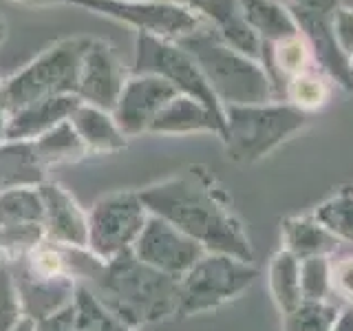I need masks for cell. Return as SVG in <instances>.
Listing matches in <instances>:
<instances>
[{"mask_svg":"<svg viewBox=\"0 0 353 331\" xmlns=\"http://www.w3.org/2000/svg\"><path fill=\"white\" fill-rule=\"evenodd\" d=\"M139 199L150 214L168 221L205 252L230 254L254 263V248L245 228L232 212L223 188L203 166H190L143 188Z\"/></svg>","mask_w":353,"mask_h":331,"instance_id":"1","label":"cell"},{"mask_svg":"<svg viewBox=\"0 0 353 331\" xmlns=\"http://www.w3.org/2000/svg\"><path fill=\"white\" fill-rule=\"evenodd\" d=\"M91 292L106 312L135 329L179 314V279L141 263L130 250L102 263Z\"/></svg>","mask_w":353,"mask_h":331,"instance_id":"2","label":"cell"},{"mask_svg":"<svg viewBox=\"0 0 353 331\" xmlns=\"http://www.w3.org/2000/svg\"><path fill=\"white\" fill-rule=\"evenodd\" d=\"M181 49L192 55L205 82L223 106L274 102L279 91L263 62L250 58L210 25L181 38Z\"/></svg>","mask_w":353,"mask_h":331,"instance_id":"3","label":"cell"},{"mask_svg":"<svg viewBox=\"0 0 353 331\" xmlns=\"http://www.w3.org/2000/svg\"><path fill=\"white\" fill-rule=\"evenodd\" d=\"M225 150L236 163H256L309 124V115L287 102L223 106Z\"/></svg>","mask_w":353,"mask_h":331,"instance_id":"4","label":"cell"},{"mask_svg":"<svg viewBox=\"0 0 353 331\" xmlns=\"http://www.w3.org/2000/svg\"><path fill=\"white\" fill-rule=\"evenodd\" d=\"M93 38L62 40L3 84L7 113L55 95H77L82 58Z\"/></svg>","mask_w":353,"mask_h":331,"instance_id":"5","label":"cell"},{"mask_svg":"<svg viewBox=\"0 0 353 331\" xmlns=\"http://www.w3.org/2000/svg\"><path fill=\"white\" fill-rule=\"evenodd\" d=\"M259 279V268L230 254L205 252L179 279V314H208L236 301Z\"/></svg>","mask_w":353,"mask_h":331,"instance_id":"6","label":"cell"},{"mask_svg":"<svg viewBox=\"0 0 353 331\" xmlns=\"http://www.w3.org/2000/svg\"><path fill=\"white\" fill-rule=\"evenodd\" d=\"M132 75H157L161 80L170 82L181 95H190L205 104L216 115L225 117L223 104L219 102L212 88L205 82L201 69L196 66L194 58L176 42L159 40L139 33L135 42V64H132Z\"/></svg>","mask_w":353,"mask_h":331,"instance_id":"7","label":"cell"},{"mask_svg":"<svg viewBox=\"0 0 353 331\" xmlns=\"http://www.w3.org/2000/svg\"><path fill=\"white\" fill-rule=\"evenodd\" d=\"M75 5L93 9L113 20L135 27L146 36L179 42L205 27L203 18L174 0H75Z\"/></svg>","mask_w":353,"mask_h":331,"instance_id":"8","label":"cell"},{"mask_svg":"<svg viewBox=\"0 0 353 331\" xmlns=\"http://www.w3.org/2000/svg\"><path fill=\"white\" fill-rule=\"evenodd\" d=\"M148 214L139 192H115L99 199L88 214V250L102 261L128 252L146 225Z\"/></svg>","mask_w":353,"mask_h":331,"instance_id":"9","label":"cell"},{"mask_svg":"<svg viewBox=\"0 0 353 331\" xmlns=\"http://www.w3.org/2000/svg\"><path fill=\"white\" fill-rule=\"evenodd\" d=\"M340 0H320L312 5H294L290 9L292 18L301 36L309 44L316 69L323 71L331 82H336L342 91H353L351 62L342 53L334 33V9Z\"/></svg>","mask_w":353,"mask_h":331,"instance_id":"10","label":"cell"},{"mask_svg":"<svg viewBox=\"0 0 353 331\" xmlns=\"http://www.w3.org/2000/svg\"><path fill=\"white\" fill-rule=\"evenodd\" d=\"M44 237V205L40 190L18 185L0 192V252L5 257H25Z\"/></svg>","mask_w":353,"mask_h":331,"instance_id":"11","label":"cell"},{"mask_svg":"<svg viewBox=\"0 0 353 331\" xmlns=\"http://www.w3.org/2000/svg\"><path fill=\"white\" fill-rule=\"evenodd\" d=\"M130 252L141 263L172 276V279H181L205 254V250L194 239L154 214H148L146 225L139 232L137 241L132 243Z\"/></svg>","mask_w":353,"mask_h":331,"instance_id":"12","label":"cell"},{"mask_svg":"<svg viewBox=\"0 0 353 331\" xmlns=\"http://www.w3.org/2000/svg\"><path fill=\"white\" fill-rule=\"evenodd\" d=\"M179 91L161 80L157 75H130L124 82L119 99L113 108V119L124 137H135L141 132H148L154 117L168 106Z\"/></svg>","mask_w":353,"mask_h":331,"instance_id":"13","label":"cell"},{"mask_svg":"<svg viewBox=\"0 0 353 331\" xmlns=\"http://www.w3.org/2000/svg\"><path fill=\"white\" fill-rule=\"evenodd\" d=\"M126 80L128 77H124V66L119 64L110 44L102 40H91L82 58L77 97L84 104L113 113Z\"/></svg>","mask_w":353,"mask_h":331,"instance_id":"14","label":"cell"},{"mask_svg":"<svg viewBox=\"0 0 353 331\" xmlns=\"http://www.w3.org/2000/svg\"><path fill=\"white\" fill-rule=\"evenodd\" d=\"M44 205V237L60 248L88 250V214L77 205L75 199L58 183H42Z\"/></svg>","mask_w":353,"mask_h":331,"instance_id":"15","label":"cell"},{"mask_svg":"<svg viewBox=\"0 0 353 331\" xmlns=\"http://www.w3.org/2000/svg\"><path fill=\"white\" fill-rule=\"evenodd\" d=\"M16 261H20L18 270L14 268L11 270H14V276H16L25 318L36 323V320L73 303L75 290H77L73 283L75 281L73 276H42L29 270L22 259H16Z\"/></svg>","mask_w":353,"mask_h":331,"instance_id":"16","label":"cell"},{"mask_svg":"<svg viewBox=\"0 0 353 331\" xmlns=\"http://www.w3.org/2000/svg\"><path fill=\"white\" fill-rule=\"evenodd\" d=\"M174 3L188 7L199 18H203L205 25L216 29L232 47L263 62V47L243 18L239 0H174Z\"/></svg>","mask_w":353,"mask_h":331,"instance_id":"17","label":"cell"},{"mask_svg":"<svg viewBox=\"0 0 353 331\" xmlns=\"http://www.w3.org/2000/svg\"><path fill=\"white\" fill-rule=\"evenodd\" d=\"M82 104L77 95H55L27 104L9 113L5 124V137L11 141L38 139L62 121L71 119L73 110Z\"/></svg>","mask_w":353,"mask_h":331,"instance_id":"18","label":"cell"},{"mask_svg":"<svg viewBox=\"0 0 353 331\" xmlns=\"http://www.w3.org/2000/svg\"><path fill=\"white\" fill-rule=\"evenodd\" d=\"M148 132L159 135H192V132H212L225 137V117L216 115L205 104L190 95H176L161 113L154 117Z\"/></svg>","mask_w":353,"mask_h":331,"instance_id":"19","label":"cell"},{"mask_svg":"<svg viewBox=\"0 0 353 331\" xmlns=\"http://www.w3.org/2000/svg\"><path fill=\"white\" fill-rule=\"evenodd\" d=\"M283 250L298 261L325 257L331 259L340 250V241L312 214L283 219Z\"/></svg>","mask_w":353,"mask_h":331,"instance_id":"20","label":"cell"},{"mask_svg":"<svg viewBox=\"0 0 353 331\" xmlns=\"http://www.w3.org/2000/svg\"><path fill=\"white\" fill-rule=\"evenodd\" d=\"M239 3L243 18H245L248 27L254 31V36L259 38L263 49H270L272 44L301 33L290 9L276 3V0H239Z\"/></svg>","mask_w":353,"mask_h":331,"instance_id":"21","label":"cell"},{"mask_svg":"<svg viewBox=\"0 0 353 331\" xmlns=\"http://www.w3.org/2000/svg\"><path fill=\"white\" fill-rule=\"evenodd\" d=\"M71 126L75 128L77 137L82 139L84 148L113 152L126 146V137L117 128L113 115L91 104H80L71 115Z\"/></svg>","mask_w":353,"mask_h":331,"instance_id":"22","label":"cell"},{"mask_svg":"<svg viewBox=\"0 0 353 331\" xmlns=\"http://www.w3.org/2000/svg\"><path fill=\"white\" fill-rule=\"evenodd\" d=\"M268 287L276 309L283 314L292 312L303 303L301 294V261L287 250H279L268 265Z\"/></svg>","mask_w":353,"mask_h":331,"instance_id":"23","label":"cell"},{"mask_svg":"<svg viewBox=\"0 0 353 331\" xmlns=\"http://www.w3.org/2000/svg\"><path fill=\"white\" fill-rule=\"evenodd\" d=\"M263 66L268 69L270 77L276 84L281 77L287 82V80H292L294 75L312 69L316 64L312 58V51H309V44L305 42L301 33H298V36L285 38L281 42L272 44L270 53L265 55V60H263ZM276 91H279V84H276Z\"/></svg>","mask_w":353,"mask_h":331,"instance_id":"24","label":"cell"},{"mask_svg":"<svg viewBox=\"0 0 353 331\" xmlns=\"http://www.w3.org/2000/svg\"><path fill=\"white\" fill-rule=\"evenodd\" d=\"M329 99H331V80L320 69H316V66L294 75L292 80L285 82V102L296 106L307 115L327 106Z\"/></svg>","mask_w":353,"mask_h":331,"instance_id":"25","label":"cell"},{"mask_svg":"<svg viewBox=\"0 0 353 331\" xmlns=\"http://www.w3.org/2000/svg\"><path fill=\"white\" fill-rule=\"evenodd\" d=\"M342 307L331 301H303L292 312L283 314V331H334Z\"/></svg>","mask_w":353,"mask_h":331,"instance_id":"26","label":"cell"},{"mask_svg":"<svg viewBox=\"0 0 353 331\" xmlns=\"http://www.w3.org/2000/svg\"><path fill=\"white\" fill-rule=\"evenodd\" d=\"M314 217L340 243L353 245V188H345L314 210Z\"/></svg>","mask_w":353,"mask_h":331,"instance_id":"27","label":"cell"},{"mask_svg":"<svg viewBox=\"0 0 353 331\" xmlns=\"http://www.w3.org/2000/svg\"><path fill=\"white\" fill-rule=\"evenodd\" d=\"M33 150H36L40 161L42 159L58 161V159H69L73 154H80L84 150V143L80 137H77L71 121L66 119L33 141Z\"/></svg>","mask_w":353,"mask_h":331,"instance_id":"28","label":"cell"},{"mask_svg":"<svg viewBox=\"0 0 353 331\" xmlns=\"http://www.w3.org/2000/svg\"><path fill=\"white\" fill-rule=\"evenodd\" d=\"M301 294L303 301H329L334 294V261L325 257L301 261Z\"/></svg>","mask_w":353,"mask_h":331,"instance_id":"29","label":"cell"},{"mask_svg":"<svg viewBox=\"0 0 353 331\" xmlns=\"http://www.w3.org/2000/svg\"><path fill=\"white\" fill-rule=\"evenodd\" d=\"M75 307L77 320L88 327V331H137L135 327L121 323L119 318L106 312L88 287H77L75 290Z\"/></svg>","mask_w":353,"mask_h":331,"instance_id":"30","label":"cell"},{"mask_svg":"<svg viewBox=\"0 0 353 331\" xmlns=\"http://www.w3.org/2000/svg\"><path fill=\"white\" fill-rule=\"evenodd\" d=\"M25 320V309L18 294L11 263L0 261V331H11Z\"/></svg>","mask_w":353,"mask_h":331,"instance_id":"31","label":"cell"},{"mask_svg":"<svg viewBox=\"0 0 353 331\" xmlns=\"http://www.w3.org/2000/svg\"><path fill=\"white\" fill-rule=\"evenodd\" d=\"M334 33L340 44L342 53L347 55L349 62L353 60V7L338 5L334 9Z\"/></svg>","mask_w":353,"mask_h":331,"instance_id":"32","label":"cell"},{"mask_svg":"<svg viewBox=\"0 0 353 331\" xmlns=\"http://www.w3.org/2000/svg\"><path fill=\"white\" fill-rule=\"evenodd\" d=\"M77 329V307H75V298L73 303L66 307L58 309L49 316H44L33 323V331H75Z\"/></svg>","mask_w":353,"mask_h":331,"instance_id":"33","label":"cell"},{"mask_svg":"<svg viewBox=\"0 0 353 331\" xmlns=\"http://www.w3.org/2000/svg\"><path fill=\"white\" fill-rule=\"evenodd\" d=\"M334 292L353 303V257L334 261Z\"/></svg>","mask_w":353,"mask_h":331,"instance_id":"34","label":"cell"},{"mask_svg":"<svg viewBox=\"0 0 353 331\" xmlns=\"http://www.w3.org/2000/svg\"><path fill=\"white\" fill-rule=\"evenodd\" d=\"M334 331H353V307L342 309V316H340Z\"/></svg>","mask_w":353,"mask_h":331,"instance_id":"35","label":"cell"},{"mask_svg":"<svg viewBox=\"0 0 353 331\" xmlns=\"http://www.w3.org/2000/svg\"><path fill=\"white\" fill-rule=\"evenodd\" d=\"M7 106H5V97H3V86H0V135H5V124H7Z\"/></svg>","mask_w":353,"mask_h":331,"instance_id":"36","label":"cell"},{"mask_svg":"<svg viewBox=\"0 0 353 331\" xmlns=\"http://www.w3.org/2000/svg\"><path fill=\"white\" fill-rule=\"evenodd\" d=\"M22 5H62V3H75V0H14Z\"/></svg>","mask_w":353,"mask_h":331,"instance_id":"37","label":"cell"},{"mask_svg":"<svg viewBox=\"0 0 353 331\" xmlns=\"http://www.w3.org/2000/svg\"><path fill=\"white\" fill-rule=\"evenodd\" d=\"M285 7H294V5H312V3H320V0H276Z\"/></svg>","mask_w":353,"mask_h":331,"instance_id":"38","label":"cell"},{"mask_svg":"<svg viewBox=\"0 0 353 331\" xmlns=\"http://www.w3.org/2000/svg\"><path fill=\"white\" fill-rule=\"evenodd\" d=\"M11 331H33V320H29V318L20 320V325L16 329H11Z\"/></svg>","mask_w":353,"mask_h":331,"instance_id":"39","label":"cell"},{"mask_svg":"<svg viewBox=\"0 0 353 331\" xmlns=\"http://www.w3.org/2000/svg\"><path fill=\"white\" fill-rule=\"evenodd\" d=\"M5 36H7V27H5V22H3V20H0V44H3Z\"/></svg>","mask_w":353,"mask_h":331,"instance_id":"40","label":"cell"},{"mask_svg":"<svg viewBox=\"0 0 353 331\" xmlns=\"http://www.w3.org/2000/svg\"><path fill=\"white\" fill-rule=\"evenodd\" d=\"M75 331H88V327H84L82 323H80V320H77V329Z\"/></svg>","mask_w":353,"mask_h":331,"instance_id":"41","label":"cell"},{"mask_svg":"<svg viewBox=\"0 0 353 331\" xmlns=\"http://www.w3.org/2000/svg\"><path fill=\"white\" fill-rule=\"evenodd\" d=\"M0 261H5V254L3 252H0Z\"/></svg>","mask_w":353,"mask_h":331,"instance_id":"42","label":"cell"},{"mask_svg":"<svg viewBox=\"0 0 353 331\" xmlns=\"http://www.w3.org/2000/svg\"><path fill=\"white\" fill-rule=\"evenodd\" d=\"M351 73H353V60H351Z\"/></svg>","mask_w":353,"mask_h":331,"instance_id":"43","label":"cell"}]
</instances>
